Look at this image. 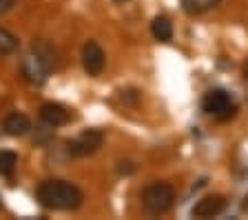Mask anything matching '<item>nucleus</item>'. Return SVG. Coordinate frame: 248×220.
Returning a JSON list of instances; mask_svg holds the SVG:
<instances>
[{
  "mask_svg": "<svg viewBox=\"0 0 248 220\" xmlns=\"http://www.w3.org/2000/svg\"><path fill=\"white\" fill-rule=\"evenodd\" d=\"M40 120L49 127H62L71 122V111L60 102H45L40 107Z\"/></svg>",
  "mask_w": 248,
  "mask_h": 220,
  "instance_id": "8",
  "label": "nucleus"
},
{
  "mask_svg": "<svg viewBox=\"0 0 248 220\" xmlns=\"http://www.w3.org/2000/svg\"><path fill=\"white\" fill-rule=\"evenodd\" d=\"M118 171L120 173H133L135 171V165L129 163V160H126V163L122 160V163H118Z\"/></svg>",
  "mask_w": 248,
  "mask_h": 220,
  "instance_id": "15",
  "label": "nucleus"
},
{
  "mask_svg": "<svg viewBox=\"0 0 248 220\" xmlns=\"http://www.w3.org/2000/svg\"><path fill=\"white\" fill-rule=\"evenodd\" d=\"M151 34H153L155 40L170 42L173 40V22L166 16H155L153 22H151Z\"/></svg>",
  "mask_w": 248,
  "mask_h": 220,
  "instance_id": "10",
  "label": "nucleus"
},
{
  "mask_svg": "<svg viewBox=\"0 0 248 220\" xmlns=\"http://www.w3.org/2000/svg\"><path fill=\"white\" fill-rule=\"evenodd\" d=\"M228 200L219 194H208L204 198H200L195 203V207L191 209L193 218H213V216H219L224 209H226Z\"/></svg>",
  "mask_w": 248,
  "mask_h": 220,
  "instance_id": "7",
  "label": "nucleus"
},
{
  "mask_svg": "<svg viewBox=\"0 0 248 220\" xmlns=\"http://www.w3.org/2000/svg\"><path fill=\"white\" fill-rule=\"evenodd\" d=\"M115 2H126V0H115Z\"/></svg>",
  "mask_w": 248,
  "mask_h": 220,
  "instance_id": "18",
  "label": "nucleus"
},
{
  "mask_svg": "<svg viewBox=\"0 0 248 220\" xmlns=\"http://www.w3.org/2000/svg\"><path fill=\"white\" fill-rule=\"evenodd\" d=\"M0 207H2V198H0Z\"/></svg>",
  "mask_w": 248,
  "mask_h": 220,
  "instance_id": "19",
  "label": "nucleus"
},
{
  "mask_svg": "<svg viewBox=\"0 0 248 220\" xmlns=\"http://www.w3.org/2000/svg\"><path fill=\"white\" fill-rule=\"evenodd\" d=\"M36 200L45 209L53 211H73L78 209L84 200L82 189L69 180H42L36 189Z\"/></svg>",
  "mask_w": 248,
  "mask_h": 220,
  "instance_id": "1",
  "label": "nucleus"
},
{
  "mask_svg": "<svg viewBox=\"0 0 248 220\" xmlns=\"http://www.w3.org/2000/svg\"><path fill=\"white\" fill-rule=\"evenodd\" d=\"M175 204V189L173 185L153 180L142 189V207L151 216H162Z\"/></svg>",
  "mask_w": 248,
  "mask_h": 220,
  "instance_id": "3",
  "label": "nucleus"
},
{
  "mask_svg": "<svg viewBox=\"0 0 248 220\" xmlns=\"http://www.w3.org/2000/svg\"><path fill=\"white\" fill-rule=\"evenodd\" d=\"M53 49L46 45V42H38L31 47L29 53H25L20 60V73L22 78L29 85H45L49 80V73L56 67V60H53Z\"/></svg>",
  "mask_w": 248,
  "mask_h": 220,
  "instance_id": "2",
  "label": "nucleus"
},
{
  "mask_svg": "<svg viewBox=\"0 0 248 220\" xmlns=\"http://www.w3.org/2000/svg\"><path fill=\"white\" fill-rule=\"evenodd\" d=\"M18 45H20L18 36L11 34L9 29H5V27H0V56H9V53H14L16 49H18Z\"/></svg>",
  "mask_w": 248,
  "mask_h": 220,
  "instance_id": "12",
  "label": "nucleus"
},
{
  "mask_svg": "<svg viewBox=\"0 0 248 220\" xmlns=\"http://www.w3.org/2000/svg\"><path fill=\"white\" fill-rule=\"evenodd\" d=\"M122 94V100L126 102V105H138V100H140V94L135 89H129V91H120Z\"/></svg>",
  "mask_w": 248,
  "mask_h": 220,
  "instance_id": "14",
  "label": "nucleus"
},
{
  "mask_svg": "<svg viewBox=\"0 0 248 220\" xmlns=\"http://www.w3.org/2000/svg\"><path fill=\"white\" fill-rule=\"evenodd\" d=\"M2 129H5L7 136H14V138L25 136V134H29V129H31L29 116L20 114V111H11L5 120H2Z\"/></svg>",
  "mask_w": 248,
  "mask_h": 220,
  "instance_id": "9",
  "label": "nucleus"
},
{
  "mask_svg": "<svg viewBox=\"0 0 248 220\" xmlns=\"http://www.w3.org/2000/svg\"><path fill=\"white\" fill-rule=\"evenodd\" d=\"M104 49L95 40H87L82 45V67L89 76H100L104 69Z\"/></svg>",
  "mask_w": 248,
  "mask_h": 220,
  "instance_id": "6",
  "label": "nucleus"
},
{
  "mask_svg": "<svg viewBox=\"0 0 248 220\" xmlns=\"http://www.w3.org/2000/svg\"><path fill=\"white\" fill-rule=\"evenodd\" d=\"M14 5H16V0H0V16H2V14H7V11H9Z\"/></svg>",
  "mask_w": 248,
  "mask_h": 220,
  "instance_id": "16",
  "label": "nucleus"
},
{
  "mask_svg": "<svg viewBox=\"0 0 248 220\" xmlns=\"http://www.w3.org/2000/svg\"><path fill=\"white\" fill-rule=\"evenodd\" d=\"M104 145V134L100 129H87L78 138L67 142V152L73 158H87L100 152V147Z\"/></svg>",
  "mask_w": 248,
  "mask_h": 220,
  "instance_id": "5",
  "label": "nucleus"
},
{
  "mask_svg": "<svg viewBox=\"0 0 248 220\" xmlns=\"http://www.w3.org/2000/svg\"><path fill=\"white\" fill-rule=\"evenodd\" d=\"M16 165H18V156H16L14 152L2 149V152H0V176H11Z\"/></svg>",
  "mask_w": 248,
  "mask_h": 220,
  "instance_id": "13",
  "label": "nucleus"
},
{
  "mask_svg": "<svg viewBox=\"0 0 248 220\" xmlns=\"http://www.w3.org/2000/svg\"><path fill=\"white\" fill-rule=\"evenodd\" d=\"M242 211H248V196L244 198V203H242Z\"/></svg>",
  "mask_w": 248,
  "mask_h": 220,
  "instance_id": "17",
  "label": "nucleus"
},
{
  "mask_svg": "<svg viewBox=\"0 0 248 220\" xmlns=\"http://www.w3.org/2000/svg\"><path fill=\"white\" fill-rule=\"evenodd\" d=\"M202 109H204V114L213 116L217 120H228V118L235 114V102H232L228 91L211 89L202 98Z\"/></svg>",
  "mask_w": 248,
  "mask_h": 220,
  "instance_id": "4",
  "label": "nucleus"
},
{
  "mask_svg": "<svg viewBox=\"0 0 248 220\" xmlns=\"http://www.w3.org/2000/svg\"><path fill=\"white\" fill-rule=\"evenodd\" d=\"M222 0H182V9L188 14V16H200L204 11L213 9L215 5H219Z\"/></svg>",
  "mask_w": 248,
  "mask_h": 220,
  "instance_id": "11",
  "label": "nucleus"
}]
</instances>
